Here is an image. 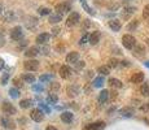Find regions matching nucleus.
<instances>
[{"label":"nucleus","mask_w":149,"mask_h":130,"mask_svg":"<svg viewBox=\"0 0 149 130\" xmlns=\"http://www.w3.org/2000/svg\"><path fill=\"white\" fill-rule=\"evenodd\" d=\"M122 44L125 46V48H127V50H132L136 46V39L134 38L132 35H130V34H126V35L122 37Z\"/></svg>","instance_id":"f257e3e1"},{"label":"nucleus","mask_w":149,"mask_h":130,"mask_svg":"<svg viewBox=\"0 0 149 130\" xmlns=\"http://www.w3.org/2000/svg\"><path fill=\"white\" fill-rule=\"evenodd\" d=\"M30 117L33 118L35 122H40V121L44 120V112H43L40 108H34L30 113Z\"/></svg>","instance_id":"f03ea898"},{"label":"nucleus","mask_w":149,"mask_h":130,"mask_svg":"<svg viewBox=\"0 0 149 130\" xmlns=\"http://www.w3.org/2000/svg\"><path fill=\"white\" fill-rule=\"evenodd\" d=\"M79 21H81V16H79V13L71 12L70 14H69L68 20H66V25L69 26V27H70V26H75Z\"/></svg>","instance_id":"7ed1b4c3"},{"label":"nucleus","mask_w":149,"mask_h":130,"mask_svg":"<svg viewBox=\"0 0 149 130\" xmlns=\"http://www.w3.org/2000/svg\"><path fill=\"white\" fill-rule=\"evenodd\" d=\"M70 8H71V5H70V3H68V1H65V3H60V4H57L56 5V12L57 14H65V13H68L69 11H70Z\"/></svg>","instance_id":"20e7f679"},{"label":"nucleus","mask_w":149,"mask_h":130,"mask_svg":"<svg viewBox=\"0 0 149 130\" xmlns=\"http://www.w3.org/2000/svg\"><path fill=\"white\" fill-rule=\"evenodd\" d=\"M24 68L29 72H35L39 69V61H36V60H27V61L24 63Z\"/></svg>","instance_id":"39448f33"},{"label":"nucleus","mask_w":149,"mask_h":130,"mask_svg":"<svg viewBox=\"0 0 149 130\" xmlns=\"http://www.w3.org/2000/svg\"><path fill=\"white\" fill-rule=\"evenodd\" d=\"M24 37V31H22V27L21 26H16L10 30V38L13 40H19Z\"/></svg>","instance_id":"423d86ee"},{"label":"nucleus","mask_w":149,"mask_h":130,"mask_svg":"<svg viewBox=\"0 0 149 130\" xmlns=\"http://www.w3.org/2000/svg\"><path fill=\"white\" fill-rule=\"evenodd\" d=\"M66 92H68V95L70 98H75V96H78V95L81 94V87H79L78 85H70L68 87Z\"/></svg>","instance_id":"0eeeda50"},{"label":"nucleus","mask_w":149,"mask_h":130,"mask_svg":"<svg viewBox=\"0 0 149 130\" xmlns=\"http://www.w3.org/2000/svg\"><path fill=\"white\" fill-rule=\"evenodd\" d=\"M1 111L4 112L5 115H16V108L12 105L10 103H8V102H4L3 103V105H1Z\"/></svg>","instance_id":"6e6552de"},{"label":"nucleus","mask_w":149,"mask_h":130,"mask_svg":"<svg viewBox=\"0 0 149 130\" xmlns=\"http://www.w3.org/2000/svg\"><path fill=\"white\" fill-rule=\"evenodd\" d=\"M71 73H73V70L70 69V66L62 65L61 68H60V76H61V78H64V79H68V78H70L71 77Z\"/></svg>","instance_id":"1a4fd4ad"},{"label":"nucleus","mask_w":149,"mask_h":130,"mask_svg":"<svg viewBox=\"0 0 149 130\" xmlns=\"http://www.w3.org/2000/svg\"><path fill=\"white\" fill-rule=\"evenodd\" d=\"M79 60V53L75 51L70 52V53L66 56V63H69V64H77Z\"/></svg>","instance_id":"9d476101"},{"label":"nucleus","mask_w":149,"mask_h":130,"mask_svg":"<svg viewBox=\"0 0 149 130\" xmlns=\"http://www.w3.org/2000/svg\"><path fill=\"white\" fill-rule=\"evenodd\" d=\"M49 39H51V34H48V33H42L36 37V42L39 44H45L47 42H49Z\"/></svg>","instance_id":"9b49d317"},{"label":"nucleus","mask_w":149,"mask_h":130,"mask_svg":"<svg viewBox=\"0 0 149 130\" xmlns=\"http://www.w3.org/2000/svg\"><path fill=\"white\" fill-rule=\"evenodd\" d=\"M108 25L113 31H119L121 27H122V24H121L119 20H110V21L108 22Z\"/></svg>","instance_id":"f8f14e48"},{"label":"nucleus","mask_w":149,"mask_h":130,"mask_svg":"<svg viewBox=\"0 0 149 130\" xmlns=\"http://www.w3.org/2000/svg\"><path fill=\"white\" fill-rule=\"evenodd\" d=\"M134 56H136V57H141V56H144L145 55V47L143 44H136L135 46V48H134Z\"/></svg>","instance_id":"ddd939ff"},{"label":"nucleus","mask_w":149,"mask_h":130,"mask_svg":"<svg viewBox=\"0 0 149 130\" xmlns=\"http://www.w3.org/2000/svg\"><path fill=\"white\" fill-rule=\"evenodd\" d=\"M119 112H121V115L123 117H132L134 115H135V109H134L132 107H125V108H122Z\"/></svg>","instance_id":"4468645a"},{"label":"nucleus","mask_w":149,"mask_h":130,"mask_svg":"<svg viewBox=\"0 0 149 130\" xmlns=\"http://www.w3.org/2000/svg\"><path fill=\"white\" fill-rule=\"evenodd\" d=\"M1 125L4 126V128H8V129H14L16 128V122H14L13 120H10V118H8V117H3L1 118Z\"/></svg>","instance_id":"2eb2a0df"},{"label":"nucleus","mask_w":149,"mask_h":130,"mask_svg":"<svg viewBox=\"0 0 149 130\" xmlns=\"http://www.w3.org/2000/svg\"><path fill=\"white\" fill-rule=\"evenodd\" d=\"M143 81H144V73H141V72H137V73L131 76V82L132 83H141Z\"/></svg>","instance_id":"dca6fc26"},{"label":"nucleus","mask_w":149,"mask_h":130,"mask_svg":"<svg viewBox=\"0 0 149 130\" xmlns=\"http://www.w3.org/2000/svg\"><path fill=\"white\" fill-rule=\"evenodd\" d=\"M100 37H101L100 31H93L92 34H90V43H91L92 46L97 44V43L100 42Z\"/></svg>","instance_id":"f3484780"},{"label":"nucleus","mask_w":149,"mask_h":130,"mask_svg":"<svg viewBox=\"0 0 149 130\" xmlns=\"http://www.w3.org/2000/svg\"><path fill=\"white\" fill-rule=\"evenodd\" d=\"M39 53V48L38 47H30L25 51V56L26 57H35Z\"/></svg>","instance_id":"a211bd4d"},{"label":"nucleus","mask_w":149,"mask_h":130,"mask_svg":"<svg viewBox=\"0 0 149 130\" xmlns=\"http://www.w3.org/2000/svg\"><path fill=\"white\" fill-rule=\"evenodd\" d=\"M73 118H74V115L71 113V112H62L61 113V120L64 121V122H66V124H70L71 121H73Z\"/></svg>","instance_id":"6ab92c4d"},{"label":"nucleus","mask_w":149,"mask_h":130,"mask_svg":"<svg viewBox=\"0 0 149 130\" xmlns=\"http://www.w3.org/2000/svg\"><path fill=\"white\" fill-rule=\"evenodd\" d=\"M108 83H109V86L113 89H121L123 86V83L119 79H117V78H110V79L108 81Z\"/></svg>","instance_id":"aec40b11"},{"label":"nucleus","mask_w":149,"mask_h":130,"mask_svg":"<svg viewBox=\"0 0 149 130\" xmlns=\"http://www.w3.org/2000/svg\"><path fill=\"white\" fill-rule=\"evenodd\" d=\"M105 128V122L104 121H99V122H95L92 125H90L87 128V130H102Z\"/></svg>","instance_id":"412c9836"},{"label":"nucleus","mask_w":149,"mask_h":130,"mask_svg":"<svg viewBox=\"0 0 149 130\" xmlns=\"http://www.w3.org/2000/svg\"><path fill=\"white\" fill-rule=\"evenodd\" d=\"M108 98H109V91L108 90H101V92H100V95H99V102L105 103L108 100Z\"/></svg>","instance_id":"4be33fe9"},{"label":"nucleus","mask_w":149,"mask_h":130,"mask_svg":"<svg viewBox=\"0 0 149 130\" xmlns=\"http://www.w3.org/2000/svg\"><path fill=\"white\" fill-rule=\"evenodd\" d=\"M136 12V8L135 7H125V9H123V17H128L130 14H134Z\"/></svg>","instance_id":"5701e85b"},{"label":"nucleus","mask_w":149,"mask_h":130,"mask_svg":"<svg viewBox=\"0 0 149 130\" xmlns=\"http://www.w3.org/2000/svg\"><path fill=\"white\" fill-rule=\"evenodd\" d=\"M140 92H141L143 96H149V83L145 82L141 85V87H140Z\"/></svg>","instance_id":"b1692460"},{"label":"nucleus","mask_w":149,"mask_h":130,"mask_svg":"<svg viewBox=\"0 0 149 130\" xmlns=\"http://www.w3.org/2000/svg\"><path fill=\"white\" fill-rule=\"evenodd\" d=\"M22 79H24L25 82H27V83H34L35 82V77H34L31 73H25L24 76H22Z\"/></svg>","instance_id":"393cba45"},{"label":"nucleus","mask_w":149,"mask_h":130,"mask_svg":"<svg viewBox=\"0 0 149 130\" xmlns=\"http://www.w3.org/2000/svg\"><path fill=\"white\" fill-rule=\"evenodd\" d=\"M81 1H82V5H83V9H84L87 13H90L91 16H95L96 12H95V11H92V9H91V7L87 4V3H86V0H81Z\"/></svg>","instance_id":"a878e982"},{"label":"nucleus","mask_w":149,"mask_h":130,"mask_svg":"<svg viewBox=\"0 0 149 130\" xmlns=\"http://www.w3.org/2000/svg\"><path fill=\"white\" fill-rule=\"evenodd\" d=\"M57 100H58V96H57V94H54V92H52V94H49L47 96V102L49 104H56Z\"/></svg>","instance_id":"bb28decb"},{"label":"nucleus","mask_w":149,"mask_h":130,"mask_svg":"<svg viewBox=\"0 0 149 130\" xmlns=\"http://www.w3.org/2000/svg\"><path fill=\"white\" fill-rule=\"evenodd\" d=\"M31 105H33V102L29 100V99H24V100L19 102V107H21L22 109H26V108H29V107H31Z\"/></svg>","instance_id":"cd10ccee"},{"label":"nucleus","mask_w":149,"mask_h":130,"mask_svg":"<svg viewBox=\"0 0 149 130\" xmlns=\"http://www.w3.org/2000/svg\"><path fill=\"white\" fill-rule=\"evenodd\" d=\"M62 20V16L61 14H53V16H49V22L51 24H57Z\"/></svg>","instance_id":"c85d7f7f"},{"label":"nucleus","mask_w":149,"mask_h":130,"mask_svg":"<svg viewBox=\"0 0 149 130\" xmlns=\"http://www.w3.org/2000/svg\"><path fill=\"white\" fill-rule=\"evenodd\" d=\"M102 85H104V77L100 76L93 79V86H95V87H101Z\"/></svg>","instance_id":"c756f323"},{"label":"nucleus","mask_w":149,"mask_h":130,"mask_svg":"<svg viewBox=\"0 0 149 130\" xmlns=\"http://www.w3.org/2000/svg\"><path fill=\"white\" fill-rule=\"evenodd\" d=\"M99 73H101L102 76H108L109 73H110V68H109L108 65H102L99 68Z\"/></svg>","instance_id":"7c9ffc66"},{"label":"nucleus","mask_w":149,"mask_h":130,"mask_svg":"<svg viewBox=\"0 0 149 130\" xmlns=\"http://www.w3.org/2000/svg\"><path fill=\"white\" fill-rule=\"evenodd\" d=\"M137 26H139V21H137V20H134V21H131L130 24L127 25V30L128 31H134Z\"/></svg>","instance_id":"2f4dec72"},{"label":"nucleus","mask_w":149,"mask_h":130,"mask_svg":"<svg viewBox=\"0 0 149 130\" xmlns=\"http://www.w3.org/2000/svg\"><path fill=\"white\" fill-rule=\"evenodd\" d=\"M38 12H39V14H40V16H47V14H49V16H51V9H49V8L40 7V8L38 9Z\"/></svg>","instance_id":"473e14b6"},{"label":"nucleus","mask_w":149,"mask_h":130,"mask_svg":"<svg viewBox=\"0 0 149 130\" xmlns=\"http://www.w3.org/2000/svg\"><path fill=\"white\" fill-rule=\"evenodd\" d=\"M9 95L13 98V99H17V98H18L21 94H19V90H18V89L13 87V89H10V90H9Z\"/></svg>","instance_id":"72a5a7b5"},{"label":"nucleus","mask_w":149,"mask_h":130,"mask_svg":"<svg viewBox=\"0 0 149 130\" xmlns=\"http://www.w3.org/2000/svg\"><path fill=\"white\" fill-rule=\"evenodd\" d=\"M36 24H38V21H36V18L35 17H30V18L26 21V25H27V27H33V26H35Z\"/></svg>","instance_id":"f704fd0d"},{"label":"nucleus","mask_w":149,"mask_h":130,"mask_svg":"<svg viewBox=\"0 0 149 130\" xmlns=\"http://www.w3.org/2000/svg\"><path fill=\"white\" fill-rule=\"evenodd\" d=\"M13 85L14 86H16V89L17 87H18V89H21L22 87V86H24V83H22V79H21V78H13Z\"/></svg>","instance_id":"c9c22d12"},{"label":"nucleus","mask_w":149,"mask_h":130,"mask_svg":"<svg viewBox=\"0 0 149 130\" xmlns=\"http://www.w3.org/2000/svg\"><path fill=\"white\" fill-rule=\"evenodd\" d=\"M118 64H119V61L117 59H110L109 60V63H108V66L109 68H117Z\"/></svg>","instance_id":"e433bc0d"},{"label":"nucleus","mask_w":149,"mask_h":130,"mask_svg":"<svg viewBox=\"0 0 149 130\" xmlns=\"http://www.w3.org/2000/svg\"><path fill=\"white\" fill-rule=\"evenodd\" d=\"M90 42V34H84V35L82 37V39L79 40V44H84V43Z\"/></svg>","instance_id":"4c0bfd02"},{"label":"nucleus","mask_w":149,"mask_h":130,"mask_svg":"<svg viewBox=\"0 0 149 130\" xmlns=\"http://www.w3.org/2000/svg\"><path fill=\"white\" fill-rule=\"evenodd\" d=\"M143 17L145 20H149V4L144 7V11H143Z\"/></svg>","instance_id":"58836bf2"},{"label":"nucleus","mask_w":149,"mask_h":130,"mask_svg":"<svg viewBox=\"0 0 149 130\" xmlns=\"http://www.w3.org/2000/svg\"><path fill=\"white\" fill-rule=\"evenodd\" d=\"M39 108H40L42 111H44L45 113H49V112H51V108H49V107L45 105L44 103H40V104H39Z\"/></svg>","instance_id":"ea45409f"},{"label":"nucleus","mask_w":149,"mask_h":130,"mask_svg":"<svg viewBox=\"0 0 149 130\" xmlns=\"http://www.w3.org/2000/svg\"><path fill=\"white\" fill-rule=\"evenodd\" d=\"M8 79H9V73H4L1 77V85H7Z\"/></svg>","instance_id":"a19ab883"},{"label":"nucleus","mask_w":149,"mask_h":130,"mask_svg":"<svg viewBox=\"0 0 149 130\" xmlns=\"http://www.w3.org/2000/svg\"><path fill=\"white\" fill-rule=\"evenodd\" d=\"M51 77H52V76H49V74H44V76L39 77V81H40V82H45V81H49Z\"/></svg>","instance_id":"79ce46f5"},{"label":"nucleus","mask_w":149,"mask_h":130,"mask_svg":"<svg viewBox=\"0 0 149 130\" xmlns=\"http://www.w3.org/2000/svg\"><path fill=\"white\" fill-rule=\"evenodd\" d=\"M51 89H52L53 91H57V90H60V83H57V82H53L52 85H51Z\"/></svg>","instance_id":"37998d69"},{"label":"nucleus","mask_w":149,"mask_h":130,"mask_svg":"<svg viewBox=\"0 0 149 130\" xmlns=\"http://www.w3.org/2000/svg\"><path fill=\"white\" fill-rule=\"evenodd\" d=\"M53 34H54V35H58V34H60V31H61V29H60V27H53Z\"/></svg>","instance_id":"c03bdc74"},{"label":"nucleus","mask_w":149,"mask_h":130,"mask_svg":"<svg viewBox=\"0 0 149 130\" xmlns=\"http://www.w3.org/2000/svg\"><path fill=\"white\" fill-rule=\"evenodd\" d=\"M34 90H35V91H43V86L42 85H35V86H34Z\"/></svg>","instance_id":"a18cd8bd"},{"label":"nucleus","mask_w":149,"mask_h":130,"mask_svg":"<svg viewBox=\"0 0 149 130\" xmlns=\"http://www.w3.org/2000/svg\"><path fill=\"white\" fill-rule=\"evenodd\" d=\"M121 64L123 66H130V61H127V60H123V61H121Z\"/></svg>","instance_id":"49530a36"},{"label":"nucleus","mask_w":149,"mask_h":130,"mask_svg":"<svg viewBox=\"0 0 149 130\" xmlns=\"http://www.w3.org/2000/svg\"><path fill=\"white\" fill-rule=\"evenodd\" d=\"M140 109H141V111H148V109H149V104H145V105H141V108H140Z\"/></svg>","instance_id":"de8ad7c7"},{"label":"nucleus","mask_w":149,"mask_h":130,"mask_svg":"<svg viewBox=\"0 0 149 130\" xmlns=\"http://www.w3.org/2000/svg\"><path fill=\"white\" fill-rule=\"evenodd\" d=\"M82 68H84V63L81 61V64H77V69H82Z\"/></svg>","instance_id":"09e8293b"},{"label":"nucleus","mask_w":149,"mask_h":130,"mask_svg":"<svg viewBox=\"0 0 149 130\" xmlns=\"http://www.w3.org/2000/svg\"><path fill=\"white\" fill-rule=\"evenodd\" d=\"M4 60H3V59H0V69H3V68H4Z\"/></svg>","instance_id":"8fccbe9b"},{"label":"nucleus","mask_w":149,"mask_h":130,"mask_svg":"<svg viewBox=\"0 0 149 130\" xmlns=\"http://www.w3.org/2000/svg\"><path fill=\"white\" fill-rule=\"evenodd\" d=\"M45 130H57V129L54 128V126H47V129Z\"/></svg>","instance_id":"3c124183"},{"label":"nucleus","mask_w":149,"mask_h":130,"mask_svg":"<svg viewBox=\"0 0 149 130\" xmlns=\"http://www.w3.org/2000/svg\"><path fill=\"white\" fill-rule=\"evenodd\" d=\"M144 65L147 66V68H149V60H148V61H145V63H144Z\"/></svg>","instance_id":"603ef678"},{"label":"nucleus","mask_w":149,"mask_h":130,"mask_svg":"<svg viewBox=\"0 0 149 130\" xmlns=\"http://www.w3.org/2000/svg\"><path fill=\"white\" fill-rule=\"evenodd\" d=\"M147 44H149V38L147 39Z\"/></svg>","instance_id":"864d4df0"},{"label":"nucleus","mask_w":149,"mask_h":130,"mask_svg":"<svg viewBox=\"0 0 149 130\" xmlns=\"http://www.w3.org/2000/svg\"><path fill=\"white\" fill-rule=\"evenodd\" d=\"M0 11H1V7H0Z\"/></svg>","instance_id":"5fc2aeb1"}]
</instances>
